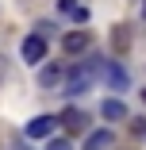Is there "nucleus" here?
<instances>
[{
    "label": "nucleus",
    "instance_id": "nucleus-4",
    "mask_svg": "<svg viewBox=\"0 0 146 150\" xmlns=\"http://www.w3.org/2000/svg\"><path fill=\"white\" fill-rule=\"evenodd\" d=\"M100 73H104V81L115 88V93H123V88L131 85V81H127V73H123L119 66H115V62H100Z\"/></svg>",
    "mask_w": 146,
    "mask_h": 150
},
{
    "label": "nucleus",
    "instance_id": "nucleus-5",
    "mask_svg": "<svg viewBox=\"0 0 146 150\" xmlns=\"http://www.w3.org/2000/svg\"><path fill=\"white\" fill-rule=\"evenodd\" d=\"M58 123H62L69 135H77V131H85V127H89V115H85V112H77V108H69V112H62V115H58Z\"/></svg>",
    "mask_w": 146,
    "mask_h": 150
},
{
    "label": "nucleus",
    "instance_id": "nucleus-2",
    "mask_svg": "<svg viewBox=\"0 0 146 150\" xmlns=\"http://www.w3.org/2000/svg\"><path fill=\"white\" fill-rule=\"evenodd\" d=\"M96 62H89V66H77L73 73H69V93H85V88L92 85V77H96Z\"/></svg>",
    "mask_w": 146,
    "mask_h": 150
},
{
    "label": "nucleus",
    "instance_id": "nucleus-1",
    "mask_svg": "<svg viewBox=\"0 0 146 150\" xmlns=\"http://www.w3.org/2000/svg\"><path fill=\"white\" fill-rule=\"evenodd\" d=\"M42 58H46V35H27L23 39V62H31V66H39L42 62Z\"/></svg>",
    "mask_w": 146,
    "mask_h": 150
},
{
    "label": "nucleus",
    "instance_id": "nucleus-12",
    "mask_svg": "<svg viewBox=\"0 0 146 150\" xmlns=\"http://www.w3.org/2000/svg\"><path fill=\"white\" fill-rule=\"evenodd\" d=\"M58 8H62V16H73L81 4H73V0H58Z\"/></svg>",
    "mask_w": 146,
    "mask_h": 150
},
{
    "label": "nucleus",
    "instance_id": "nucleus-9",
    "mask_svg": "<svg viewBox=\"0 0 146 150\" xmlns=\"http://www.w3.org/2000/svg\"><path fill=\"white\" fill-rule=\"evenodd\" d=\"M100 112H104V119H123V115H127L123 100H104V108H100Z\"/></svg>",
    "mask_w": 146,
    "mask_h": 150
},
{
    "label": "nucleus",
    "instance_id": "nucleus-3",
    "mask_svg": "<svg viewBox=\"0 0 146 150\" xmlns=\"http://www.w3.org/2000/svg\"><path fill=\"white\" fill-rule=\"evenodd\" d=\"M89 46H92V35H89V31H69V35L62 39V50H66L69 58H77V54H85Z\"/></svg>",
    "mask_w": 146,
    "mask_h": 150
},
{
    "label": "nucleus",
    "instance_id": "nucleus-13",
    "mask_svg": "<svg viewBox=\"0 0 146 150\" xmlns=\"http://www.w3.org/2000/svg\"><path fill=\"white\" fill-rule=\"evenodd\" d=\"M142 100H146V88H142Z\"/></svg>",
    "mask_w": 146,
    "mask_h": 150
},
{
    "label": "nucleus",
    "instance_id": "nucleus-8",
    "mask_svg": "<svg viewBox=\"0 0 146 150\" xmlns=\"http://www.w3.org/2000/svg\"><path fill=\"white\" fill-rule=\"evenodd\" d=\"M108 146H111V131H92L85 142V150H108Z\"/></svg>",
    "mask_w": 146,
    "mask_h": 150
},
{
    "label": "nucleus",
    "instance_id": "nucleus-10",
    "mask_svg": "<svg viewBox=\"0 0 146 150\" xmlns=\"http://www.w3.org/2000/svg\"><path fill=\"white\" fill-rule=\"evenodd\" d=\"M111 42H115V50H127V27H123V23L111 27Z\"/></svg>",
    "mask_w": 146,
    "mask_h": 150
},
{
    "label": "nucleus",
    "instance_id": "nucleus-7",
    "mask_svg": "<svg viewBox=\"0 0 146 150\" xmlns=\"http://www.w3.org/2000/svg\"><path fill=\"white\" fill-rule=\"evenodd\" d=\"M62 77H66V66L50 62V66H42V73H39V85H42V88H58V85H62Z\"/></svg>",
    "mask_w": 146,
    "mask_h": 150
},
{
    "label": "nucleus",
    "instance_id": "nucleus-6",
    "mask_svg": "<svg viewBox=\"0 0 146 150\" xmlns=\"http://www.w3.org/2000/svg\"><path fill=\"white\" fill-rule=\"evenodd\" d=\"M54 127H58V115H39V119L27 123V135H31V139H46Z\"/></svg>",
    "mask_w": 146,
    "mask_h": 150
},
{
    "label": "nucleus",
    "instance_id": "nucleus-11",
    "mask_svg": "<svg viewBox=\"0 0 146 150\" xmlns=\"http://www.w3.org/2000/svg\"><path fill=\"white\" fill-rule=\"evenodd\" d=\"M46 150H73V139H54L46 142Z\"/></svg>",
    "mask_w": 146,
    "mask_h": 150
}]
</instances>
